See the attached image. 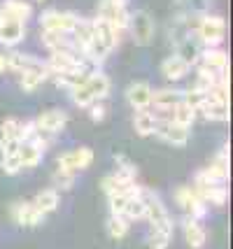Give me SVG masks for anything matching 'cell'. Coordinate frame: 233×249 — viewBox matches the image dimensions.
Segmentation results:
<instances>
[{"label": "cell", "instance_id": "1", "mask_svg": "<svg viewBox=\"0 0 233 249\" xmlns=\"http://www.w3.org/2000/svg\"><path fill=\"white\" fill-rule=\"evenodd\" d=\"M194 31H196V37L203 44V49L219 47L224 42V37H226V19L219 17V14H203V17L196 19Z\"/></svg>", "mask_w": 233, "mask_h": 249}, {"label": "cell", "instance_id": "2", "mask_svg": "<svg viewBox=\"0 0 233 249\" xmlns=\"http://www.w3.org/2000/svg\"><path fill=\"white\" fill-rule=\"evenodd\" d=\"M144 207H147V214H144V221H149L152 231H159V233H166V235H173V217L168 212V207L163 205V200L156 194H152L149 189H144Z\"/></svg>", "mask_w": 233, "mask_h": 249}, {"label": "cell", "instance_id": "3", "mask_svg": "<svg viewBox=\"0 0 233 249\" xmlns=\"http://www.w3.org/2000/svg\"><path fill=\"white\" fill-rule=\"evenodd\" d=\"M126 31L131 33V37H133V42L138 44V47H149V44L154 42L156 23L144 10H135V12H131V17H128Z\"/></svg>", "mask_w": 233, "mask_h": 249}, {"label": "cell", "instance_id": "4", "mask_svg": "<svg viewBox=\"0 0 233 249\" xmlns=\"http://www.w3.org/2000/svg\"><path fill=\"white\" fill-rule=\"evenodd\" d=\"M91 163H93V149H91V147H77V149L63 152L56 159V170L77 175V173H82V170L91 168Z\"/></svg>", "mask_w": 233, "mask_h": 249}, {"label": "cell", "instance_id": "5", "mask_svg": "<svg viewBox=\"0 0 233 249\" xmlns=\"http://www.w3.org/2000/svg\"><path fill=\"white\" fill-rule=\"evenodd\" d=\"M100 189L105 191V196H126V198H140L144 191V186H140L135 179H126L117 173L105 175L100 182Z\"/></svg>", "mask_w": 233, "mask_h": 249}, {"label": "cell", "instance_id": "6", "mask_svg": "<svg viewBox=\"0 0 233 249\" xmlns=\"http://www.w3.org/2000/svg\"><path fill=\"white\" fill-rule=\"evenodd\" d=\"M175 203H178V207H182L184 212H187V217L191 219H203L205 214H208V205H205V200L200 198L198 194H196V189L194 186H178L175 189Z\"/></svg>", "mask_w": 233, "mask_h": 249}, {"label": "cell", "instance_id": "7", "mask_svg": "<svg viewBox=\"0 0 233 249\" xmlns=\"http://www.w3.org/2000/svg\"><path fill=\"white\" fill-rule=\"evenodd\" d=\"M96 17L103 19V21H108L110 26H114L117 31L122 33V31H126V26H128L131 12H128V7H126L124 0H100L98 14H96Z\"/></svg>", "mask_w": 233, "mask_h": 249}, {"label": "cell", "instance_id": "8", "mask_svg": "<svg viewBox=\"0 0 233 249\" xmlns=\"http://www.w3.org/2000/svg\"><path fill=\"white\" fill-rule=\"evenodd\" d=\"M35 128L40 135H45V138H52V135H58L61 130L66 128L68 124V112L61 107H52V109H45L42 114H37L35 117Z\"/></svg>", "mask_w": 233, "mask_h": 249}, {"label": "cell", "instance_id": "9", "mask_svg": "<svg viewBox=\"0 0 233 249\" xmlns=\"http://www.w3.org/2000/svg\"><path fill=\"white\" fill-rule=\"evenodd\" d=\"M154 135L159 140H163L166 144H173V147H184L191 138V130L184 128L175 124L173 119H156V128H154Z\"/></svg>", "mask_w": 233, "mask_h": 249}, {"label": "cell", "instance_id": "10", "mask_svg": "<svg viewBox=\"0 0 233 249\" xmlns=\"http://www.w3.org/2000/svg\"><path fill=\"white\" fill-rule=\"evenodd\" d=\"M79 17L75 12H61V10H45L40 14V26L42 31H56V33H72L77 26Z\"/></svg>", "mask_w": 233, "mask_h": 249}, {"label": "cell", "instance_id": "11", "mask_svg": "<svg viewBox=\"0 0 233 249\" xmlns=\"http://www.w3.org/2000/svg\"><path fill=\"white\" fill-rule=\"evenodd\" d=\"M10 217L17 226H23V228H35L45 221V214H42L31 200H17V203H12Z\"/></svg>", "mask_w": 233, "mask_h": 249}, {"label": "cell", "instance_id": "12", "mask_svg": "<svg viewBox=\"0 0 233 249\" xmlns=\"http://www.w3.org/2000/svg\"><path fill=\"white\" fill-rule=\"evenodd\" d=\"M184 100V91L182 89H173V87H163V89H156L152 93V105L154 107V114L159 119H163L170 114V109L175 107L178 103Z\"/></svg>", "mask_w": 233, "mask_h": 249}, {"label": "cell", "instance_id": "13", "mask_svg": "<svg viewBox=\"0 0 233 249\" xmlns=\"http://www.w3.org/2000/svg\"><path fill=\"white\" fill-rule=\"evenodd\" d=\"M47 152V138L45 135H35L33 140L28 142H19V163H21V170L23 168H37L42 156Z\"/></svg>", "mask_w": 233, "mask_h": 249}, {"label": "cell", "instance_id": "14", "mask_svg": "<svg viewBox=\"0 0 233 249\" xmlns=\"http://www.w3.org/2000/svg\"><path fill=\"white\" fill-rule=\"evenodd\" d=\"M47 79H49V68H47V63L40 58L37 63H33L31 68H26V70L19 72V87H21V91H26V93H33V91H37V89L45 84Z\"/></svg>", "mask_w": 233, "mask_h": 249}, {"label": "cell", "instance_id": "15", "mask_svg": "<svg viewBox=\"0 0 233 249\" xmlns=\"http://www.w3.org/2000/svg\"><path fill=\"white\" fill-rule=\"evenodd\" d=\"M23 37H26V23L10 19V17H5L0 12V44L12 49V47L21 44Z\"/></svg>", "mask_w": 233, "mask_h": 249}, {"label": "cell", "instance_id": "16", "mask_svg": "<svg viewBox=\"0 0 233 249\" xmlns=\"http://www.w3.org/2000/svg\"><path fill=\"white\" fill-rule=\"evenodd\" d=\"M152 93H154V89H152L149 82H133V84H128V89H126V103H128L135 112L149 109V105H152Z\"/></svg>", "mask_w": 233, "mask_h": 249}, {"label": "cell", "instance_id": "17", "mask_svg": "<svg viewBox=\"0 0 233 249\" xmlns=\"http://www.w3.org/2000/svg\"><path fill=\"white\" fill-rule=\"evenodd\" d=\"M84 84H87V89H89L91 98H93L96 103H103L105 98L110 96V91H112L110 77L105 75V72H100V70L87 72V77H84Z\"/></svg>", "mask_w": 233, "mask_h": 249}, {"label": "cell", "instance_id": "18", "mask_svg": "<svg viewBox=\"0 0 233 249\" xmlns=\"http://www.w3.org/2000/svg\"><path fill=\"white\" fill-rule=\"evenodd\" d=\"M40 42L47 47V52H49V54H54V52H75V54H79L77 49H75V42H72L70 33L42 31L40 33Z\"/></svg>", "mask_w": 233, "mask_h": 249}, {"label": "cell", "instance_id": "19", "mask_svg": "<svg viewBox=\"0 0 233 249\" xmlns=\"http://www.w3.org/2000/svg\"><path fill=\"white\" fill-rule=\"evenodd\" d=\"M182 233H184V240L191 249H203L205 242H208V231L203 228L198 219L184 217L182 219Z\"/></svg>", "mask_w": 233, "mask_h": 249}, {"label": "cell", "instance_id": "20", "mask_svg": "<svg viewBox=\"0 0 233 249\" xmlns=\"http://www.w3.org/2000/svg\"><path fill=\"white\" fill-rule=\"evenodd\" d=\"M189 72H191V65H189L184 58H179L178 54H170L161 61V75L166 77L168 82H179V79H184Z\"/></svg>", "mask_w": 233, "mask_h": 249}, {"label": "cell", "instance_id": "21", "mask_svg": "<svg viewBox=\"0 0 233 249\" xmlns=\"http://www.w3.org/2000/svg\"><path fill=\"white\" fill-rule=\"evenodd\" d=\"M196 112H200L203 119H208V121H217V124L229 121V103L217 100V98H212V96H205V100L200 103V107Z\"/></svg>", "mask_w": 233, "mask_h": 249}, {"label": "cell", "instance_id": "22", "mask_svg": "<svg viewBox=\"0 0 233 249\" xmlns=\"http://www.w3.org/2000/svg\"><path fill=\"white\" fill-rule=\"evenodd\" d=\"M198 63L212 70V72H224V70H229V54L219 47H208V49L200 52Z\"/></svg>", "mask_w": 233, "mask_h": 249}, {"label": "cell", "instance_id": "23", "mask_svg": "<svg viewBox=\"0 0 233 249\" xmlns=\"http://www.w3.org/2000/svg\"><path fill=\"white\" fill-rule=\"evenodd\" d=\"M42 214H49V212H56L58 210V205H61V191H56L54 186H47V189H42V191H37L35 194V198L31 200Z\"/></svg>", "mask_w": 233, "mask_h": 249}, {"label": "cell", "instance_id": "24", "mask_svg": "<svg viewBox=\"0 0 233 249\" xmlns=\"http://www.w3.org/2000/svg\"><path fill=\"white\" fill-rule=\"evenodd\" d=\"M175 14L189 17V19H198L203 14H210L212 0H175Z\"/></svg>", "mask_w": 233, "mask_h": 249}, {"label": "cell", "instance_id": "25", "mask_svg": "<svg viewBox=\"0 0 233 249\" xmlns=\"http://www.w3.org/2000/svg\"><path fill=\"white\" fill-rule=\"evenodd\" d=\"M205 170L217 179V182H222V184H226V179H229V144H224L219 152L215 154V159L210 161V165H205Z\"/></svg>", "mask_w": 233, "mask_h": 249}, {"label": "cell", "instance_id": "26", "mask_svg": "<svg viewBox=\"0 0 233 249\" xmlns=\"http://www.w3.org/2000/svg\"><path fill=\"white\" fill-rule=\"evenodd\" d=\"M0 12H2L5 17L17 19V21H23V23L33 17V7H31V2H26V0H2Z\"/></svg>", "mask_w": 233, "mask_h": 249}, {"label": "cell", "instance_id": "27", "mask_svg": "<svg viewBox=\"0 0 233 249\" xmlns=\"http://www.w3.org/2000/svg\"><path fill=\"white\" fill-rule=\"evenodd\" d=\"M196 194L205 200V205H215V207H224L229 200V186L226 184H212L205 189H196Z\"/></svg>", "mask_w": 233, "mask_h": 249}, {"label": "cell", "instance_id": "28", "mask_svg": "<svg viewBox=\"0 0 233 249\" xmlns=\"http://www.w3.org/2000/svg\"><path fill=\"white\" fill-rule=\"evenodd\" d=\"M156 119H159V117H156L152 109H140V112H135V117H133L135 133H138L140 138H149V135H154Z\"/></svg>", "mask_w": 233, "mask_h": 249}, {"label": "cell", "instance_id": "29", "mask_svg": "<svg viewBox=\"0 0 233 249\" xmlns=\"http://www.w3.org/2000/svg\"><path fill=\"white\" fill-rule=\"evenodd\" d=\"M166 119H173L175 124H179V126H184V128L191 130V126H194V121H196V107H191L189 103H178L175 107L170 109V114H168Z\"/></svg>", "mask_w": 233, "mask_h": 249}, {"label": "cell", "instance_id": "30", "mask_svg": "<svg viewBox=\"0 0 233 249\" xmlns=\"http://www.w3.org/2000/svg\"><path fill=\"white\" fill-rule=\"evenodd\" d=\"M105 228H108V235H110L112 240H122V238H126V235H128L131 221H128L126 217H122V214H110V219H108Z\"/></svg>", "mask_w": 233, "mask_h": 249}, {"label": "cell", "instance_id": "31", "mask_svg": "<svg viewBox=\"0 0 233 249\" xmlns=\"http://www.w3.org/2000/svg\"><path fill=\"white\" fill-rule=\"evenodd\" d=\"M68 96H70V100H72V105H77V107H82V109H89L91 105L96 103V100L91 98L89 89H87V84H84V79L70 89V91H68Z\"/></svg>", "mask_w": 233, "mask_h": 249}, {"label": "cell", "instance_id": "32", "mask_svg": "<svg viewBox=\"0 0 233 249\" xmlns=\"http://www.w3.org/2000/svg\"><path fill=\"white\" fill-rule=\"evenodd\" d=\"M144 214H147V207H144V198L140 196V198H131L126 203V210H124L122 217H126L128 221H144Z\"/></svg>", "mask_w": 233, "mask_h": 249}, {"label": "cell", "instance_id": "33", "mask_svg": "<svg viewBox=\"0 0 233 249\" xmlns=\"http://www.w3.org/2000/svg\"><path fill=\"white\" fill-rule=\"evenodd\" d=\"M114 173L126 177V179H135V177H138V168H135V163L131 161L128 156L117 154V156H114Z\"/></svg>", "mask_w": 233, "mask_h": 249}, {"label": "cell", "instance_id": "34", "mask_svg": "<svg viewBox=\"0 0 233 249\" xmlns=\"http://www.w3.org/2000/svg\"><path fill=\"white\" fill-rule=\"evenodd\" d=\"M0 168L2 173L14 177V175L21 173V163H19V149L17 152H10V154H0Z\"/></svg>", "mask_w": 233, "mask_h": 249}, {"label": "cell", "instance_id": "35", "mask_svg": "<svg viewBox=\"0 0 233 249\" xmlns=\"http://www.w3.org/2000/svg\"><path fill=\"white\" fill-rule=\"evenodd\" d=\"M19 124H21V121L17 119V117H7V119L0 124V138H5V140H17V135H19Z\"/></svg>", "mask_w": 233, "mask_h": 249}, {"label": "cell", "instance_id": "36", "mask_svg": "<svg viewBox=\"0 0 233 249\" xmlns=\"http://www.w3.org/2000/svg\"><path fill=\"white\" fill-rule=\"evenodd\" d=\"M52 179H54V189H56V191H68V189H72V186H75V175H70V173L54 170Z\"/></svg>", "mask_w": 233, "mask_h": 249}, {"label": "cell", "instance_id": "37", "mask_svg": "<svg viewBox=\"0 0 233 249\" xmlns=\"http://www.w3.org/2000/svg\"><path fill=\"white\" fill-rule=\"evenodd\" d=\"M170 238H173V235L159 233V231H149V240H147V245H149V249H168Z\"/></svg>", "mask_w": 233, "mask_h": 249}, {"label": "cell", "instance_id": "38", "mask_svg": "<svg viewBox=\"0 0 233 249\" xmlns=\"http://www.w3.org/2000/svg\"><path fill=\"white\" fill-rule=\"evenodd\" d=\"M35 135H37V128H35V121H21V124H19V135H17V140H19V142H28V140H33Z\"/></svg>", "mask_w": 233, "mask_h": 249}, {"label": "cell", "instance_id": "39", "mask_svg": "<svg viewBox=\"0 0 233 249\" xmlns=\"http://www.w3.org/2000/svg\"><path fill=\"white\" fill-rule=\"evenodd\" d=\"M131 198H126V196H108V205H110V214H124V210H126V203H128Z\"/></svg>", "mask_w": 233, "mask_h": 249}, {"label": "cell", "instance_id": "40", "mask_svg": "<svg viewBox=\"0 0 233 249\" xmlns=\"http://www.w3.org/2000/svg\"><path fill=\"white\" fill-rule=\"evenodd\" d=\"M89 117H91V121H103L108 117V107L103 103H93L89 107Z\"/></svg>", "mask_w": 233, "mask_h": 249}, {"label": "cell", "instance_id": "41", "mask_svg": "<svg viewBox=\"0 0 233 249\" xmlns=\"http://www.w3.org/2000/svg\"><path fill=\"white\" fill-rule=\"evenodd\" d=\"M10 68H7V54H0V75L2 72H7Z\"/></svg>", "mask_w": 233, "mask_h": 249}, {"label": "cell", "instance_id": "42", "mask_svg": "<svg viewBox=\"0 0 233 249\" xmlns=\"http://www.w3.org/2000/svg\"><path fill=\"white\" fill-rule=\"evenodd\" d=\"M124 2H128V0H124Z\"/></svg>", "mask_w": 233, "mask_h": 249}, {"label": "cell", "instance_id": "43", "mask_svg": "<svg viewBox=\"0 0 233 249\" xmlns=\"http://www.w3.org/2000/svg\"><path fill=\"white\" fill-rule=\"evenodd\" d=\"M40 2H42V0H40Z\"/></svg>", "mask_w": 233, "mask_h": 249}]
</instances>
